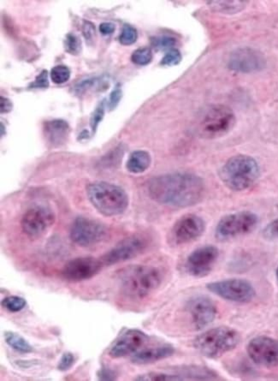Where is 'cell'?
<instances>
[{"label":"cell","mask_w":278,"mask_h":381,"mask_svg":"<svg viewBox=\"0 0 278 381\" xmlns=\"http://www.w3.org/2000/svg\"><path fill=\"white\" fill-rule=\"evenodd\" d=\"M240 343V335L233 328L220 327L205 331L193 341V347L200 354L217 359L234 350Z\"/></svg>","instance_id":"obj_6"},{"label":"cell","mask_w":278,"mask_h":381,"mask_svg":"<svg viewBox=\"0 0 278 381\" xmlns=\"http://www.w3.org/2000/svg\"><path fill=\"white\" fill-rule=\"evenodd\" d=\"M44 136L52 147L63 145L69 138L70 127L69 123L62 119H54L44 123Z\"/></svg>","instance_id":"obj_19"},{"label":"cell","mask_w":278,"mask_h":381,"mask_svg":"<svg viewBox=\"0 0 278 381\" xmlns=\"http://www.w3.org/2000/svg\"><path fill=\"white\" fill-rule=\"evenodd\" d=\"M125 150L122 146L116 147L109 153L107 156L102 158L101 164L104 165L105 167H114L116 165H118L119 162L122 161V156H124Z\"/></svg>","instance_id":"obj_28"},{"label":"cell","mask_w":278,"mask_h":381,"mask_svg":"<svg viewBox=\"0 0 278 381\" xmlns=\"http://www.w3.org/2000/svg\"><path fill=\"white\" fill-rule=\"evenodd\" d=\"M65 51L70 54L77 55L81 52L82 43L81 40L76 34L70 33L66 35L65 41Z\"/></svg>","instance_id":"obj_30"},{"label":"cell","mask_w":278,"mask_h":381,"mask_svg":"<svg viewBox=\"0 0 278 381\" xmlns=\"http://www.w3.org/2000/svg\"><path fill=\"white\" fill-rule=\"evenodd\" d=\"M181 61V52L178 49L172 48L167 52L163 59L161 60V65L164 66H174L178 65Z\"/></svg>","instance_id":"obj_31"},{"label":"cell","mask_w":278,"mask_h":381,"mask_svg":"<svg viewBox=\"0 0 278 381\" xmlns=\"http://www.w3.org/2000/svg\"><path fill=\"white\" fill-rule=\"evenodd\" d=\"M147 247L149 238L147 236L140 234L130 236L105 254L100 260L103 266L107 267L125 262L140 256L145 251Z\"/></svg>","instance_id":"obj_9"},{"label":"cell","mask_w":278,"mask_h":381,"mask_svg":"<svg viewBox=\"0 0 278 381\" xmlns=\"http://www.w3.org/2000/svg\"><path fill=\"white\" fill-rule=\"evenodd\" d=\"M75 362V356L72 352L63 353L61 361L58 362V369L61 371H67L69 370Z\"/></svg>","instance_id":"obj_35"},{"label":"cell","mask_w":278,"mask_h":381,"mask_svg":"<svg viewBox=\"0 0 278 381\" xmlns=\"http://www.w3.org/2000/svg\"><path fill=\"white\" fill-rule=\"evenodd\" d=\"M56 216L51 207L34 205L29 208L21 220L24 234L30 238H38L47 232L54 225Z\"/></svg>","instance_id":"obj_8"},{"label":"cell","mask_w":278,"mask_h":381,"mask_svg":"<svg viewBox=\"0 0 278 381\" xmlns=\"http://www.w3.org/2000/svg\"><path fill=\"white\" fill-rule=\"evenodd\" d=\"M92 205L107 217L124 214L129 207V196L121 187L107 182H94L87 188Z\"/></svg>","instance_id":"obj_4"},{"label":"cell","mask_w":278,"mask_h":381,"mask_svg":"<svg viewBox=\"0 0 278 381\" xmlns=\"http://www.w3.org/2000/svg\"><path fill=\"white\" fill-rule=\"evenodd\" d=\"M237 118L232 109L224 105H213L204 109L196 121L197 135L204 139H216L234 129Z\"/></svg>","instance_id":"obj_5"},{"label":"cell","mask_w":278,"mask_h":381,"mask_svg":"<svg viewBox=\"0 0 278 381\" xmlns=\"http://www.w3.org/2000/svg\"><path fill=\"white\" fill-rule=\"evenodd\" d=\"M222 182L233 192H244L255 185L259 176L258 162L248 155L239 154L228 158L221 168Z\"/></svg>","instance_id":"obj_3"},{"label":"cell","mask_w":278,"mask_h":381,"mask_svg":"<svg viewBox=\"0 0 278 381\" xmlns=\"http://www.w3.org/2000/svg\"><path fill=\"white\" fill-rule=\"evenodd\" d=\"M149 337L138 329H127L112 344L109 356L111 358H122L135 355L149 343Z\"/></svg>","instance_id":"obj_17"},{"label":"cell","mask_w":278,"mask_h":381,"mask_svg":"<svg viewBox=\"0 0 278 381\" xmlns=\"http://www.w3.org/2000/svg\"><path fill=\"white\" fill-rule=\"evenodd\" d=\"M205 190L202 178L185 172L154 176L147 183L151 199L161 205L175 207L196 205L203 199Z\"/></svg>","instance_id":"obj_1"},{"label":"cell","mask_w":278,"mask_h":381,"mask_svg":"<svg viewBox=\"0 0 278 381\" xmlns=\"http://www.w3.org/2000/svg\"><path fill=\"white\" fill-rule=\"evenodd\" d=\"M259 223V218L249 211L225 215L218 222L216 227V238L228 240L238 238L252 232Z\"/></svg>","instance_id":"obj_7"},{"label":"cell","mask_w":278,"mask_h":381,"mask_svg":"<svg viewBox=\"0 0 278 381\" xmlns=\"http://www.w3.org/2000/svg\"><path fill=\"white\" fill-rule=\"evenodd\" d=\"M33 88H47L49 87L48 75L47 70H42L40 75L36 77L34 82L31 83Z\"/></svg>","instance_id":"obj_36"},{"label":"cell","mask_w":278,"mask_h":381,"mask_svg":"<svg viewBox=\"0 0 278 381\" xmlns=\"http://www.w3.org/2000/svg\"><path fill=\"white\" fill-rule=\"evenodd\" d=\"M177 43V40L172 37H163L152 39V45L157 49H172Z\"/></svg>","instance_id":"obj_32"},{"label":"cell","mask_w":278,"mask_h":381,"mask_svg":"<svg viewBox=\"0 0 278 381\" xmlns=\"http://www.w3.org/2000/svg\"><path fill=\"white\" fill-rule=\"evenodd\" d=\"M266 65V58L263 52L252 48L237 49L231 52L228 61V68L244 74L262 72Z\"/></svg>","instance_id":"obj_14"},{"label":"cell","mask_w":278,"mask_h":381,"mask_svg":"<svg viewBox=\"0 0 278 381\" xmlns=\"http://www.w3.org/2000/svg\"><path fill=\"white\" fill-rule=\"evenodd\" d=\"M103 267L100 260L94 257H78L63 266L61 274L65 280L72 282L89 280L98 274Z\"/></svg>","instance_id":"obj_18"},{"label":"cell","mask_w":278,"mask_h":381,"mask_svg":"<svg viewBox=\"0 0 278 381\" xmlns=\"http://www.w3.org/2000/svg\"><path fill=\"white\" fill-rule=\"evenodd\" d=\"M276 276H277V280L278 281V267H277V271H276Z\"/></svg>","instance_id":"obj_42"},{"label":"cell","mask_w":278,"mask_h":381,"mask_svg":"<svg viewBox=\"0 0 278 381\" xmlns=\"http://www.w3.org/2000/svg\"><path fill=\"white\" fill-rule=\"evenodd\" d=\"M220 250L213 245L200 247L193 251L186 258L185 268L186 273L195 278L207 276L216 264Z\"/></svg>","instance_id":"obj_16"},{"label":"cell","mask_w":278,"mask_h":381,"mask_svg":"<svg viewBox=\"0 0 278 381\" xmlns=\"http://www.w3.org/2000/svg\"><path fill=\"white\" fill-rule=\"evenodd\" d=\"M6 343L9 345L12 350L21 353V354H29L33 352L34 349L31 347L29 342L21 335L13 331H7L3 333Z\"/></svg>","instance_id":"obj_23"},{"label":"cell","mask_w":278,"mask_h":381,"mask_svg":"<svg viewBox=\"0 0 278 381\" xmlns=\"http://www.w3.org/2000/svg\"><path fill=\"white\" fill-rule=\"evenodd\" d=\"M100 31L102 35H111L115 31V25L111 23H103L100 24Z\"/></svg>","instance_id":"obj_40"},{"label":"cell","mask_w":278,"mask_h":381,"mask_svg":"<svg viewBox=\"0 0 278 381\" xmlns=\"http://www.w3.org/2000/svg\"><path fill=\"white\" fill-rule=\"evenodd\" d=\"M153 52L149 48L137 49L133 52L131 60L133 63L138 65H147L152 61Z\"/></svg>","instance_id":"obj_26"},{"label":"cell","mask_w":278,"mask_h":381,"mask_svg":"<svg viewBox=\"0 0 278 381\" xmlns=\"http://www.w3.org/2000/svg\"><path fill=\"white\" fill-rule=\"evenodd\" d=\"M122 98V90L118 86L115 87V90L111 92L110 99H109L108 107L111 110H114L120 102Z\"/></svg>","instance_id":"obj_37"},{"label":"cell","mask_w":278,"mask_h":381,"mask_svg":"<svg viewBox=\"0 0 278 381\" xmlns=\"http://www.w3.org/2000/svg\"><path fill=\"white\" fill-rule=\"evenodd\" d=\"M138 381H178L186 380L184 376L169 375L164 373H149L140 375L135 379Z\"/></svg>","instance_id":"obj_25"},{"label":"cell","mask_w":278,"mask_h":381,"mask_svg":"<svg viewBox=\"0 0 278 381\" xmlns=\"http://www.w3.org/2000/svg\"><path fill=\"white\" fill-rule=\"evenodd\" d=\"M137 38H138V33H137L135 28L129 25V24H125L122 28L120 37H119V41L122 45H130L136 43Z\"/></svg>","instance_id":"obj_29"},{"label":"cell","mask_w":278,"mask_h":381,"mask_svg":"<svg viewBox=\"0 0 278 381\" xmlns=\"http://www.w3.org/2000/svg\"><path fill=\"white\" fill-rule=\"evenodd\" d=\"M84 37L87 41H94L95 37V28L92 23L85 21L83 26Z\"/></svg>","instance_id":"obj_38"},{"label":"cell","mask_w":278,"mask_h":381,"mask_svg":"<svg viewBox=\"0 0 278 381\" xmlns=\"http://www.w3.org/2000/svg\"><path fill=\"white\" fill-rule=\"evenodd\" d=\"M206 231V223L196 214H186L175 222L170 232L172 245L181 246L195 241Z\"/></svg>","instance_id":"obj_12"},{"label":"cell","mask_w":278,"mask_h":381,"mask_svg":"<svg viewBox=\"0 0 278 381\" xmlns=\"http://www.w3.org/2000/svg\"><path fill=\"white\" fill-rule=\"evenodd\" d=\"M105 116V102L102 101L101 104L98 105L96 110L94 111L92 117L90 119V126L92 129V132L94 133L98 129V125L104 119Z\"/></svg>","instance_id":"obj_33"},{"label":"cell","mask_w":278,"mask_h":381,"mask_svg":"<svg viewBox=\"0 0 278 381\" xmlns=\"http://www.w3.org/2000/svg\"><path fill=\"white\" fill-rule=\"evenodd\" d=\"M107 234L104 224L86 217L76 218L70 232L72 241L81 247L96 245L107 238Z\"/></svg>","instance_id":"obj_10"},{"label":"cell","mask_w":278,"mask_h":381,"mask_svg":"<svg viewBox=\"0 0 278 381\" xmlns=\"http://www.w3.org/2000/svg\"><path fill=\"white\" fill-rule=\"evenodd\" d=\"M247 352L257 365L266 368L278 366V340L275 338L266 336L253 338L248 344Z\"/></svg>","instance_id":"obj_15"},{"label":"cell","mask_w":278,"mask_h":381,"mask_svg":"<svg viewBox=\"0 0 278 381\" xmlns=\"http://www.w3.org/2000/svg\"><path fill=\"white\" fill-rule=\"evenodd\" d=\"M70 70L65 65H58L52 68L51 79L55 84H63L70 79Z\"/></svg>","instance_id":"obj_27"},{"label":"cell","mask_w":278,"mask_h":381,"mask_svg":"<svg viewBox=\"0 0 278 381\" xmlns=\"http://www.w3.org/2000/svg\"><path fill=\"white\" fill-rule=\"evenodd\" d=\"M151 162H152V158L149 152L137 150L130 154L126 167L131 174H140L150 167Z\"/></svg>","instance_id":"obj_21"},{"label":"cell","mask_w":278,"mask_h":381,"mask_svg":"<svg viewBox=\"0 0 278 381\" xmlns=\"http://www.w3.org/2000/svg\"><path fill=\"white\" fill-rule=\"evenodd\" d=\"M3 308L10 312L17 313L22 311L27 305L26 300L17 296H7L1 302Z\"/></svg>","instance_id":"obj_24"},{"label":"cell","mask_w":278,"mask_h":381,"mask_svg":"<svg viewBox=\"0 0 278 381\" xmlns=\"http://www.w3.org/2000/svg\"><path fill=\"white\" fill-rule=\"evenodd\" d=\"M210 8L213 12L223 14H237L244 10L247 7L248 1L233 0V1H210Z\"/></svg>","instance_id":"obj_22"},{"label":"cell","mask_w":278,"mask_h":381,"mask_svg":"<svg viewBox=\"0 0 278 381\" xmlns=\"http://www.w3.org/2000/svg\"><path fill=\"white\" fill-rule=\"evenodd\" d=\"M118 287L125 298L140 301L153 294L162 283V274L158 268L144 265H132L122 268L117 274Z\"/></svg>","instance_id":"obj_2"},{"label":"cell","mask_w":278,"mask_h":381,"mask_svg":"<svg viewBox=\"0 0 278 381\" xmlns=\"http://www.w3.org/2000/svg\"><path fill=\"white\" fill-rule=\"evenodd\" d=\"M206 287L221 298L235 302H248L256 295L255 289L252 284L242 278L213 282L207 284Z\"/></svg>","instance_id":"obj_11"},{"label":"cell","mask_w":278,"mask_h":381,"mask_svg":"<svg viewBox=\"0 0 278 381\" xmlns=\"http://www.w3.org/2000/svg\"><path fill=\"white\" fill-rule=\"evenodd\" d=\"M12 110V101L6 97H0V112L1 114H8Z\"/></svg>","instance_id":"obj_39"},{"label":"cell","mask_w":278,"mask_h":381,"mask_svg":"<svg viewBox=\"0 0 278 381\" xmlns=\"http://www.w3.org/2000/svg\"><path fill=\"white\" fill-rule=\"evenodd\" d=\"M186 312L195 330H202L214 322L217 315L215 303L206 296H196L186 305Z\"/></svg>","instance_id":"obj_13"},{"label":"cell","mask_w":278,"mask_h":381,"mask_svg":"<svg viewBox=\"0 0 278 381\" xmlns=\"http://www.w3.org/2000/svg\"><path fill=\"white\" fill-rule=\"evenodd\" d=\"M175 353L171 344H160L158 347H145L132 356L131 362L136 364H149L170 358Z\"/></svg>","instance_id":"obj_20"},{"label":"cell","mask_w":278,"mask_h":381,"mask_svg":"<svg viewBox=\"0 0 278 381\" xmlns=\"http://www.w3.org/2000/svg\"><path fill=\"white\" fill-rule=\"evenodd\" d=\"M263 235L270 241H278V218L266 225L264 229Z\"/></svg>","instance_id":"obj_34"},{"label":"cell","mask_w":278,"mask_h":381,"mask_svg":"<svg viewBox=\"0 0 278 381\" xmlns=\"http://www.w3.org/2000/svg\"><path fill=\"white\" fill-rule=\"evenodd\" d=\"M98 378L104 380H112L115 379V373L110 369H101L98 372Z\"/></svg>","instance_id":"obj_41"}]
</instances>
